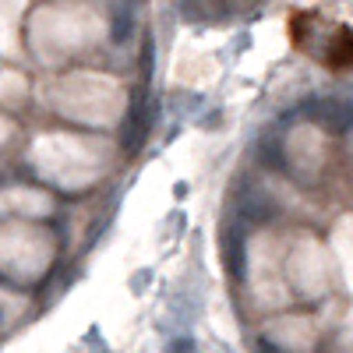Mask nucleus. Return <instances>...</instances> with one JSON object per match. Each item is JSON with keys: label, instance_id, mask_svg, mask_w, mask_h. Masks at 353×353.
<instances>
[{"label": "nucleus", "instance_id": "nucleus-1", "mask_svg": "<svg viewBox=\"0 0 353 353\" xmlns=\"http://www.w3.org/2000/svg\"><path fill=\"white\" fill-rule=\"evenodd\" d=\"M325 64L336 68V71H346L353 68V32L350 28H332L329 32V46H325Z\"/></svg>", "mask_w": 353, "mask_h": 353}]
</instances>
